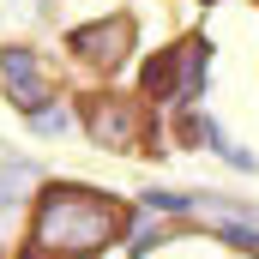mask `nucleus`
Instances as JSON below:
<instances>
[{"label":"nucleus","instance_id":"1","mask_svg":"<svg viewBox=\"0 0 259 259\" xmlns=\"http://www.w3.org/2000/svg\"><path fill=\"white\" fill-rule=\"evenodd\" d=\"M121 205L91 187H49L30 223V259H84L121 235Z\"/></svg>","mask_w":259,"mask_h":259},{"label":"nucleus","instance_id":"2","mask_svg":"<svg viewBox=\"0 0 259 259\" xmlns=\"http://www.w3.org/2000/svg\"><path fill=\"white\" fill-rule=\"evenodd\" d=\"M84 121H91V133L103 145H121V151H133L145 139V109L133 97H91L84 103Z\"/></svg>","mask_w":259,"mask_h":259},{"label":"nucleus","instance_id":"3","mask_svg":"<svg viewBox=\"0 0 259 259\" xmlns=\"http://www.w3.org/2000/svg\"><path fill=\"white\" fill-rule=\"evenodd\" d=\"M72 49H78L91 66H121V61H127V49H133V24H127V18L84 24V30H72Z\"/></svg>","mask_w":259,"mask_h":259},{"label":"nucleus","instance_id":"4","mask_svg":"<svg viewBox=\"0 0 259 259\" xmlns=\"http://www.w3.org/2000/svg\"><path fill=\"white\" fill-rule=\"evenodd\" d=\"M193 72H199V42H181L175 55L151 61V72H145V91H151V97H175L181 84H193Z\"/></svg>","mask_w":259,"mask_h":259},{"label":"nucleus","instance_id":"5","mask_svg":"<svg viewBox=\"0 0 259 259\" xmlns=\"http://www.w3.org/2000/svg\"><path fill=\"white\" fill-rule=\"evenodd\" d=\"M6 78H12V97H18L24 109H42V103H49V84H42V66L30 61L24 49H12V55H6Z\"/></svg>","mask_w":259,"mask_h":259}]
</instances>
